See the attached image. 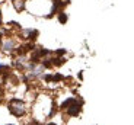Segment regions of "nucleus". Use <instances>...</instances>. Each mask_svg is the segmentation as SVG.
<instances>
[{
    "label": "nucleus",
    "instance_id": "nucleus-1",
    "mask_svg": "<svg viewBox=\"0 0 134 125\" xmlns=\"http://www.w3.org/2000/svg\"><path fill=\"white\" fill-rule=\"evenodd\" d=\"M9 111L15 116H22L25 114V103L22 100H19V99H13L9 103Z\"/></svg>",
    "mask_w": 134,
    "mask_h": 125
},
{
    "label": "nucleus",
    "instance_id": "nucleus-2",
    "mask_svg": "<svg viewBox=\"0 0 134 125\" xmlns=\"http://www.w3.org/2000/svg\"><path fill=\"white\" fill-rule=\"evenodd\" d=\"M70 105L71 106L69 108V114H70V115H77V114H79V111H80V105H79L74 99H71Z\"/></svg>",
    "mask_w": 134,
    "mask_h": 125
},
{
    "label": "nucleus",
    "instance_id": "nucleus-3",
    "mask_svg": "<svg viewBox=\"0 0 134 125\" xmlns=\"http://www.w3.org/2000/svg\"><path fill=\"white\" fill-rule=\"evenodd\" d=\"M25 2L26 0H12V4H13L16 12H22L25 9Z\"/></svg>",
    "mask_w": 134,
    "mask_h": 125
},
{
    "label": "nucleus",
    "instance_id": "nucleus-4",
    "mask_svg": "<svg viewBox=\"0 0 134 125\" xmlns=\"http://www.w3.org/2000/svg\"><path fill=\"white\" fill-rule=\"evenodd\" d=\"M66 20H67L66 15H63V13H61V15H60V22H63V23H64V22H66Z\"/></svg>",
    "mask_w": 134,
    "mask_h": 125
},
{
    "label": "nucleus",
    "instance_id": "nucleus-5",
    "mask_svg": "<svg viewBox=\"0 0 134 125\" xmlns=\"http://www.w3.org/2000/svg\"><path fill=\"white\" fill-rule=\"evenodd\" d=\"M0 25H2V13H0Z\"/></svg>",
    "mask_w": 134,
    "mask_h": 125
},
{
    "label": "nucleus",
    "instance_id": "nucleus-6",
    "mask_svg": "<svg viewBox=\"0 0 134 125\" xmlns=\"http://www.w3.org/2000/svg\"><path fill=\"white\" fill-rule=\"evenodd\" d=\"M48 125H55V124H48Z\"/></svg>",
    "mask_w": 134,
    "mask_h": 125
},
{
    "label": "nucleus",
    "instance_id": "nucleus-7",
    "mask_svg": "<svg viewBox=\"0 0 134 125\" xmlns=\"http://www.w3.org/2000/svg\"><path fill=\"white\" fill-rule=\"evenodd\" d=\"M0 45H2V41H0Z\"/></svg>",
    "mask_w": 134,
    "mask_h": 125
}]
</instances>
